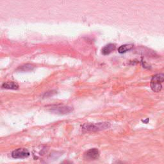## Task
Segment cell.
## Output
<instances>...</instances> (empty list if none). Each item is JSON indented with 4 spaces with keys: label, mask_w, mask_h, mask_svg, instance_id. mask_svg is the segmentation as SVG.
Listing matches in <instances>:
<instances>
[{
    "label": "cell",
    "mask_w": 164,
    "mask_h": 164,
    "mask_svg": "<svg viewBox=\"0 0 164 164\" xmlns=\"http://www.w3.org/2000/svg\"><path fill=\"white\" fill-rule=\"evenodd\" d=\"M110 127L109 122H99V123H89L84 124L82 126V129L87 132H97V131L104 130Z\"/></svg>",
    "instance_id": "cell-1"
},
{
    "label": "cell",
    "mask_w": 164,
    "mask_h": 164,
    "mask_svg": "<svg viewBox=\"0 0 164 164\" xmlns=\"http://www.w3.org/2000/svg\"><path fill=\"white\" fill-rule=\"evenodd\" d=\"M30 156L28 150L25 148H19L12 153V157L15 159H22L28 158Z\"/></svg>",
    "instance_id": "cell-2"
},
{
    "label": "cell",
    "mask_w": 164,
    "mask_h": 164,
    "mask_svg": "<svg viewBox=\"0 0 164 164\" xmlns=\"http://www.w3.org/2000/svg\"><path fill=\"white\" fill-rule=\"evenodd\" d=\"M100 157V151L96 148H93L88 150L85 153L84 158L87 160H95Z\"/></svg>",
    "instance_id": "cell-3"
},
{
    "label": "cell",
    "mask_w": 164,
    "mask_h": 164,
    "mask_svg": "<svg viewBox=\"0 0 164 164\" xmlns=\"http://www.w3.org/2000/svg\"><path fill=\"white\" fill-rule=\"evenodd\" d=\"M73 110L71 107H66V106H56V107H53L51 109V111L56 114H68Z\"/></svg>",
    "instance_id": "cell-4"
},
{
    "label": "cell",
    "mask_w": 164,
    "mask_h": 164,
    "mask_svg": "<svg viewBox=\"0 0 164 164\" xmlns=\"http://www.w3.org/2000/svg\"><path fill=\"white\" fill-rule=\"evenodd\" d=\"M2 88L5 89H11V90H17L19 89V85L17 83L13 82H5L2 85Z\"/></svg>",
    "instance_id": "cell-5"
},
{
    "label": "cell",
    "mask_w": 164,
    "mask_h": 164,
    "mask_svg": "<svg viewBox=\"0 0 164 164\" xmlns=\"http://www.w3.org/2000/svg\"><path fill=\"white\" fill-rule=\"evenodd\" d=\"M115 49V46L113 44H109L107 46H105L103 49H102V53L104 55H107L110 53H111V52L114 51Z\"/></svg>",
    "instance_id": "cell-6"
},
{
    "label": "cell",
    "mask_w": 164,
    "mask_h": 164,
    "mask_svg": "<svg viewBox=\"0 0 164 164\" xmlns=\"http://www.w3.org/2000/svg\"><path fill=\"white\" fill-rule=\"evenodd\" d=\"M150 86H151V88L152 90L155 92V93H159V92L162 89V83L154 82V81H151V80Z\"/></svg>",
    "instance_id": "cell-7"
},
{
    "label": "cell",
    "mask_w": 164,
    "mask_h": 164,
    "mask_svg": "<svg viewBox=\"0 0 164 164\" xmlns=\"http://www.w3.org/2000/svg\"><path fill=\"white\" fill-rule=\"evenodd\" d=\"M133 47V44H124L119 48L118 51H119V53H126V52L132 49Z\"/></svg>",
    "instance_id": "cell-8"
},
{
    "label": "cell",
    "mask_w": 164,
    "mask_h": 164,
    "mask_svg": "<svg viewBox=\"0 0 164 164\" xmlns=\"http://www.w3.org/2000/svg\"><path fill=\"white\" fill-rule=\"evenodd\" d=\"M151 81L157 82L159 83H162L164 82V75L163 74H157L153 76Z\"/></svg>",
    "instance_id": "cell-9"
}]
</instances>
